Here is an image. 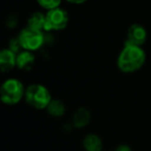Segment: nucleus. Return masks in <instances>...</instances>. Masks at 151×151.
Instances as JSON below:
<instances>
[{
  "label": "nucleus",
  "mask_w": 151,
  "mask_h": 151,
  "mask_svg": "<svg viewBox=\"0 0 151 151\" xmlns=\"http://www.w3.org/2000/svg\"><path fill=\"white\" fill-rule=\"evenodd\" d=\"M146 54L142 47L125 42L117 58V66L122 73H132L143 67Z\"/></svg>",
  "instance_id": "obj_1"
},
{
  "label": "nucleus",
  "mask_w": 151,
  "mask_h": 151,
  "mask_svg": "<svg viewBox=\"0 0 151 151\" xmlns=\"http://www.w3.org/2000/svg\"><path fill=\"white\" fill-rule=\"evenodd\" d=\"M26 88L17 79H7L0 87V99L4 105L15 106L25 97Z\"/></svg>",
  "instance_id": "obj_2"
},
{
  "label": "nucleus",
  "mask_w": 151,
  "mask_h": 151,
  "mask_svg": "<svg viewBox=\"0 0 151 151\" xmlns=\"http://www.w3.org/2000/svg\"><path fill=\"white\" fill-rule=\"evenodd\" d=\"M25 101L30 107L36 110L47 109L52 101V95L48 88L42 84H31L26 87Z\"/></svg>",
  "instance_id": "obj_3"
},
{
  "label": "nucleus",
  "mask_w": 151,
  "mask_h": 151,
  "mask_svg": "<svg viewBox=\"0 0 151 151\" xmlns=\"http://www.w3.org/2000/svg\"><path fill=\"white\" fill-rule=\"evenodd\" d=\"M18 38L20 40L22 49L31 51V52L42 48L45 42V36L42 30L33 29L28 26L21 30V32L18 35Z\"/></svg>",
  "instance_id": "obj_4"
},
{
  "label": "nucleus",
  "mask_w": 151,
  "mask_h": 151,
  "mask_svg": "<svg viewBox=\"0 0 151 151\" xmlns=\"http://www.w3.org/2000/svg\"><path fill=\"white\" fill-rule=\"evenodd\" d=\"M69 22V16L65 9L60 6L47 11L46 13V31H59L66 28Z\"/></svg>",
  "instance_id": "obj_5"
},
{
  "label": "nucleus",
  "mask_w": 151,
  "mask_h": 151,
  "mask_svg": "<svg viewBox=\"0 0 151 151\" xmlns=\"http://www.w3.org/2000/svg\"><path fill=\"white\" fill-rule=\"evenodd\" d=\"M147 40V31L145 27L141 24H132L129 26L127 30V36H126L125 42L136 46L142 47Z\"/></svg>",
  "instance_id": "obj_6"
},
{
  "label": "nucleus",
  "mask_w": 151,
  "mask_h": 151,
  "mask_svg": "<svg viewBox=\"0 0 151 151\" xmlns=\"http://www.w3.org/2000/svg\"><path fill=\"white\" fill-rule=\"evenodd\" d=\"M17 66V53L11 49H3L0 52V68L3 73H9Z\"/></svg>",
  "instance_id": "obj_7"
},
{
  "label": "nucleus",
  "mask_w": 151,
  "mask_h": 151,
  "mask_svg": "<svg viewBox=\"0 0 151 151\" xmlns=\"http://www.w3.org/2000/svg\"><path fill=\"white\" fill-rule=\"evenodd\" d=\"M35 64V56L31 51L23 50L17 54V67L21 70H31Z\"/></svg>",
  "instance_id": "obj_8"
},
{
  "label": "nucleus",
  "mask_w": 151,
  "mask_h": 151,
  "mask_svg": "<svg viewBox=\"0 0 151 151\" xmlns=\"http://www.w3.org/2000/svg\"><path fill=\"white\" fill-rule=\"evenodd\" d=\"M91 121V113L87 108L81 107L73 113V123L77 128H82L87 126Z\"/></svg>",
  "instance_id": "obj_9"
},
{
  "label": "nucleus",
  "mask_w": 151,
  "mask_h": 151,
  "mask_svg": "<svg viewBox=\"0 0 151 151\" xmlns=\"http://www.w3.org/2000/svg\"><path fill=\"white\" fill-rule=\"evenodd\" d=\"M83 147L86 151H101L103 150V140L95 134H88L83 139Z\"/></svg>",
  "instance_id": "obj_10"
},
{
  "label": "nucleus",
  "mask_w": 151,
  "mask_h": 151,
  "mask_svg": "<svg viewBox=\"0 0 151 151\" xmlns=\"http://www.w3.org/2000/svg\"><path fill=\"white\" fill-rule=\"evenodd\" d=\"M27 26L31 27L33 29L37 30H45L46 27V14H42L40 12H35L31 14L30 17L28 18Z\"/></svg>",
  "instance_id": "obj_11"
},
{
  "label": "nucleus",
  "mask_w": 151,
  "mask_h": 151,
  "mask_svg": "<svg viewBox=\"0 0 151 151\" xmlns=\"http://www.w3.org/2000/svg\"><path fill=\"white\" fill-rule=\"evenodd\" d=\"M46 110L48 111V114H50L53 117H61V116L64 115L66 108L61 101L53 99Z\"/></svg>",
  "instance_id": "obj_12"
},
{
  "label": "nucleus",
  "mask_w": 151,
  "mask_h": 151,
  "mask_svg": "<svg viewBox=\"0 0 151 151\" xmlns=\"http://www.w3.org/2000/svg\"><path fill=\"white\" fill-rule=\"evenodd\" d=\"M62 0H36L40 6H42L46 11H51L53 9L59 7Z\"/></svg>",
  "instance_id": "obj_13"
},
{
  "label": "nucleus",
  "mask_w": 151,
  "mask_h": 151,
  "mask_svg": "<svg viewBox=\"0 0 151 151\" xmlns=\"http://www.w3.org/2000/svg\"><path fill=\"white\" fill-rule=\"evenodd\" d=\"M115 151H132V148H130L128 145L121 144V145H119V146L116 147Z\"/></svg>",
  "instance_id": "obj_14"
},
{
  "label": "nucleus",
  "mask_w": 151,
  "mask_h": 151,
  "mask_svg": "<svg viewBox=\"0 0 151 151\" xmlns=\"http://www.w3.org/2000/svg\"><path fill=\"white\" fill-rule=\"evenodd\" d=\"M65 1L68 3H71V4H83L88 0H65Z\"/></svg>",
  "instance_id": "obj_15"
}]
</instances>
